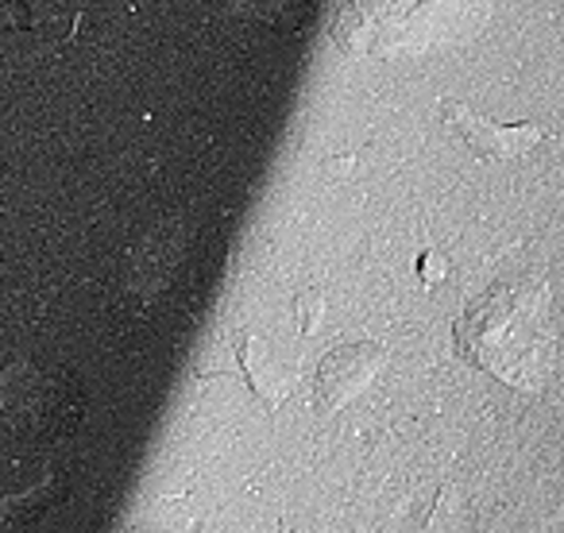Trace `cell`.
Here are the masks:
<instances>
[{"label":"cell","instance_id":"3957f363","mask_svg":"<svg viewBox=\"0 0 564 533\" xmlns=\"http://www.w3.org/2000/svg\"><path fill=\"white\" fill-rule=\"evenodd\" d=\"M387 360L383 345H345L337 352H329L317 368V406H340L356 391L371 383L379 368Z\"/></svg>","mask_w":564,"mask_h":533},{"label":"cell","instance_id":"6da1fadb","mask_svg":"<svg viewBox=\"0 0 564 533\" xmlns=\"http://www.w3.org/2000/svg\"><path fill=\"white\" fill-rule=\"evenodd\" d=\"M456 352L499 383L541 391L556 371L549 286L541 279L495 283L456 322Z\"/></svg>","mask_w":564,"mask_h":533},{"label":"cell","instance_id":"5b68a950","mask_svg":"<svg viewBox=\"0 0 564 533\" xmlns=\"http://www.w3.org/2000/svg\"><path fill=\"white\" fill-rule=\"evenodd\" d=\"M32 12H28V0H0V28H9V32H20L28 28Z\"/></svg>","mask_w":564,"mask_h":533},{"label":"cell","instance_id":"277c9868","mask_svg":"<svg viewBox=\"0 0 564 533\" xmlns=\"http://www.w3.org/2000/svg\"><path fill=\"white\" fill-rule=\"evenodd\" d=\"M228 17L251 28L291 35L314 20V0H236Z\"/></svg>","mask_w":564,"mask_h":533},{"label":"cell","instance_id":"7a4b0ae2","mask_svg":"<svg viewBox=\"0 0 564 533\" xmlns=\"http://www.w3.org/2000/svg\"><path fill=\"white\" fill-rule=\"evenodd\" d=\"M441 120L476 151L479 159H522L530 148L541 143L538 124H495V120L471 112L460 101L441 105Z\"/></svg>","mask_w":564,"mask_h":533}]
</instances>
